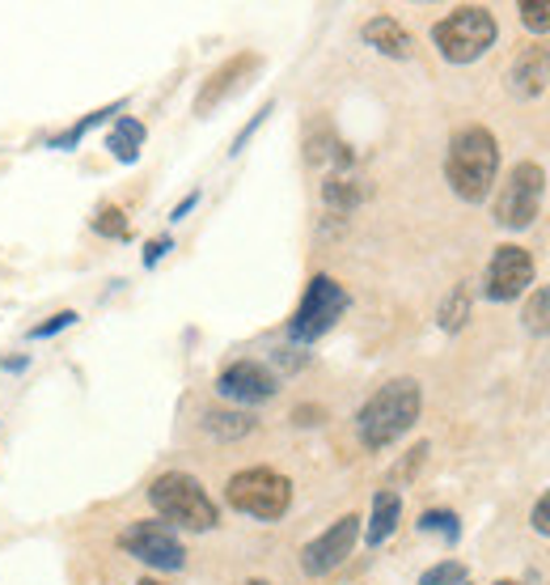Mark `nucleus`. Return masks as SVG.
I'll return each instance as SVG.
<instances>
[{
    "label": "nucleus",
    "instance_id": "22",
    "mask_svg": "<svg viewBox=\"0 0 550 585\" xmlns=\"http://www.w3.org/2000/svg\"><path fill=\"white\" fill-rule=\"evenodd\" d=\"M415 527H419V534H440L444 543H458L462 539V522H458L453 509H424Z\"/></svg>",
    "mask_w": 550,
    "mask_h": 585
},
{
    "label": "nucleus",
    "instance_id": "12",
    "mask_svg": "<svg viewBox=\"0 0 550 585\" xmlns=\"http://www.w3.org/2000/svg\"><path fill=\"white\" fill-rule=\"evenodd\" d=\"M217 394L220 399H229V403H246V408H254V403H267V399L279 394V378H275L263 361H233L220 369Z\"/></svg>",
    "mask_w": 550,
    "mask_h": 585
},
{
    "label": "nucleus",
    "instance_id": "35",
    "mask_svg": "<svg viewBox=\"0 0 550 585\" xmlns=\"http://www.w3.org/2000/svg\"><path fill=\"white\" fill-rule=\"evenodd\" d=\"M136 585H165V582H157V577H140Z\"/></svg>",
    "mask_w": 550,
    "mask_h": 585
},
{
    "label": "nucleus",
    "instance_id": "6",
    "mask_svg": "<svg viewBox=\"0 0 550 585\" xmlns=\"http://www.w3.org/2000/svg\"><path fill=\"white\" fill-rule=\"evenodd\" d=\"M348 306H352L348 289L334 277H327V272H318L305 284L301 306L293 310V318H288V339L301 344V348L314 344V339H322L327 332H334V323L348 314Z\"/></svg>",
    "mask_w": 550,
    "mask_h": 585
},
{
    "label": "nucleus",
    "instance_id": "18",
    "mask_svg": "<svg viewBox=\"0 0 550 585\" xmlns=\"http://www.w3.org/2000/svg\"><path fill=\"white\" fill-rule=\"evenodd\" d=\"M204 429L217 442H242V437L254 433V416L250 412H229V408H208L204 412Z\"/></svg>",
    "mask_w": 550,
    "mask_h": 585
},
{
    "label": "nucleus",
    "instance_id": "27",
    "mask_svg": "<svg viewBox=\"0 0 550 585\" xmlns=\"http://www.w3.org/2000/svg\"><path fill=\"white\" fill-rule=\"evenodd\" d=\"M272 111H275V102H263V107H258V111H254V119H250L246 128H242V132H238V137H233V144H229V158H238V153H242V149H246V144H250V137H254V132H258V128H263V123H267V119H272Z\"/></svg>",
    "mask_w": 550,
    "mask_h": 585
},
{
    "label": "nucleus",
    "instance_id": "8",
    "mask_svg": "<svg viewBox=\"0 0 550 585\" xmlns=\"http://www.w3.org/2000/svg\"><path fill=\"white\" fill-rule=\"evenodd\" d=\"M119 548L132 560H140V564L157 568V573H178V568L187 564L183 539H178L174 527L162 522V518H140L132 527H123L119 530Z\"/></svg>",
    "mask_w": 550,
    "mask_h": 585
},
{
    "label": "nucleus",
    "instance_id": "21",
    "mask_svg": "<svg viewBox=\"0 0 550 585\" xmlns=\"http://www.w3.org/2000/svg\"><path fill=\"white\" fill-rule=\"evenodd\" d=\"M437 323H440V332H449V335H458L462 327L470 323V289L466 284H458L444 302H440L437 310Z\"/></svg>",
    "mask_w": 550,
    "mask_h": 585
},
{
    "label": "nucleus",
    "instance_id": "20",
    "mask_svg": "<svg viewBox=\"0 0 550 585\" xmlns=\"http://www.w3.org/2000/svg\"><path fill=\"white\" fill-rule=\"evenodd\" d=\"M89 229H94L98 238H110V242H128V238H132V221H128V213H123L119 204H102V208L89 217Z\"/></svg>",
    "mask_w": 550,
    "mask_h": 585
},
{
    "label": "nucleus",
    "instance_id": "2",
    "mask_svg": "<svg viewBox=\"0 0 550 585\" xmlns=\"http://www.w3.org/2000/svg\"><path fill=\"white\" fill-rule=\"evenodd\" d=\"M495 174H499V144L492 132L483 123L458 128L444 153V178L453 195L466 204H483L495 187Z\"/></svg>",
    "mask_w": 550,
    "mask_h": 585
},
{
    "label": "nucleus",
    "instance_id": "30",
    "mask_svg": "<svg viewBox=\"0 0 550 585\" xmlns=\"http://www.w3.org/2000/svg\"><path fill=\"white\" fill-rule=\"evenodd\" d=\"M169 251H174V238H169V234H162V238H153V242L144 247V254H140V259H144V268H157V263H162Z\"/></svg>",
    "mask_w": 550,
    "mask_h": 585
},
{
    "label": "nucleus",
    "instance_id": "4",
    "mask_svg": "<svg viewBox=\"0 0 550 585\" xmlns=\"http://www.w3.org/2000/svg\"><path fill=\"white\" fill-rule=\"evenodd\" d=\"M499 26H495V13L483 4H458L453 13H444L437 26H432V43L449 64H474L495 47Z\"/></svg>",
    "mask_w": 550,
    "mask_h": 585
},
{
    "label": "nucleus",
    "instance_id": "29",
    "mask_svg": "<svg viewBox=\"0 0 550 585\" xmlns=\"http://www.w3.org/2000/svg\"><path fill=\"white\" fill-rule=\"evenodd\" d=\"M529 527H534V534L550 539V488L534 501V509H529Z\"/></svg>",
    "mask_w": 550,
    "mask_h": 585
},
{
    "label": "nucleus",
    "instance_id": "33",
    "mask_svg": "<svg viewBox=\"0 0 550 585\" xmlns=\"http://www.w3.org/2000/svg\"><path fill=\"white\" fill-rule=\"evenodd\" d=\"M26 365H30V357H4V361H0V369H4V373H22Z\"/></svg>",
    "mask_w": 550,
    "mask_h": 585
},
{
    "label": "nucleus",
    "instance_id": "7",
    "mask_svg": "<svg viewBox=\"0 0 550 585\" xmlns=\"http://www.w3.org/2000/svg\"><path fill=\"white\" fill-rule=\"evenodd\" d=\"M542 195H547V170L538 162H517L504 174V187L495 195V225L513 234L529 229L542 208Z\"/></svg>",
    "mask_w": 550,
    "mask_h": 585
},
{
    "label": "nucleus",
    "instance_id": "15",
    "mask_svg": "<svg viewBox=\"0 0 550 585\" xmlns=\"http://www.w3.org/2000/svg\"><path fill=\"white\" fill-rule=\"evenodd\" d=\"M364 178L356 174V166L348 170H330L327 178H322V204H327L330 213H356L360 204H364Z\"/></svg>",
    "mask_w": 550,
    "mask_h": 585
},
{
    "label": "nucleus",
    "instance_id": "1",
    "mask_svg": "<svg viewBox=\"0 0 550 585\" xmlns=\"http://www.w3.org/2000/svg\"><path fill=\"white\" fill-rule=\"evenodd\" d=\"M424 408V390L415 378H389L385 387H377L356 412V437L364 449H389L394 442H403L419 420Z\"/></svg>",
    "mask_w": 550,
    "mask_h": 585
},
{
    "label": "nucleus",
    "instance_id": "31",
    "mask_svg": "<svg viewBox=\"0 0 550 585\" xmlns=\"http://www.w3.org/2000/svg\"><path fill=\"white\" fill-rule=\"evenodd\" d=\"M199 195H204V192H199V187H195V192H187V195H183V199L174 204V213H169V221H174V225H178V221H187V217H191V213H195V204H199Z\"/></svg>",
    "mask_w": 550,
    "mask_h": 585
},
{
    "label": "nucleus",
    "instance_id": "14",
    "mask_svg": "<svg viewBox=\"0 0 550 585\" xmlns=\"http://www.w3.org/2000/svg\"><path fill=\"white\" fill-rule=\"evenodd\" d=\"M360 39L377 52V56H389V59H411L415 56V34L398 18H389V13H377V18H369L364 30H360Z\"/></svg>",
    "mask_w": 550,
    "mask_h": 585
},
{
    "label": "nucleus",
    "instance_id": "26",
    "mask_svg": "<svg viewBox=\"0 0 550 585\" xmlns=\"http://www.w3.org/2000/svg\"><path fill=\"white\" fill-rule=\"evenodd\" d=\"M77 310H59V314H52V318H43V323H34L30 327V339H52V335H59V332H68V327H77Z\"/></svg>",
    "mask_w": 550,
    "mask_h": 585
},
{
    "label": "nucleus",
    "instance_id": "28",
    "mask_svg": "<svg viewBox=\"0 0 550 585\" xmlns=\"http://www.w3.org/2000/svg\"><path fill=\"white\" fill-rule=\"evenodd\" d=\"M424 458H428V442H419V446L407 454V463H398V467H394V475H389V488H394V484H407V479L424 467Z\"/></svg>",
    "mask_w": 550,
    "mask_h": 585
},
{
    "label": "nucleus",
    "instance_id": "5",
    "mask_svg": "<svg viewBox=\"0 0 550 585\" xmlns=\"http://www.w3.org/2000/svg\"><path fill=\"white\" fill-rule=\"evenodd\" d=\"M224 501L254 522H279L293 505V479L272 467H246V472L229 475Z\"/></svg>",
    "mask_w": 550,
    "mask_h": 585
},
{
    "label": "nucleus",
    "instance_id": "36",
    "mask_svg": "<svg viewBox=\"0 0 550 585\" xmlns=\"http://www.w3.org/2000/svg\"><path fill=\"white\" fill-rule=\"evenodd\" d=\"M242 585H272V582H263V577H250V582H242Z\"/></svg>",
    "mask_w": 550,
    "mask_h": 585
},
{
    "label": "nucleus",
    "instance_id": "17",
    "mask_svg": "<svg viewBox=\"0 0 550 585\" xmlns=\"http://www.w3.org/2000/svg\"><path fill=\"white\" fill-rule=\"evenodd\" d=\"M144 123L132 119V115H119L114 119V128L107 132V149L114 162H123V166H136L140 162V149H144Z\"/></svg>",
    "mask_w": 550,
    "mask_h": 585
},
{
    "label": "nucleus",
    "instance_id": "37",
    "mask_svg": "<svg viewBox=\"0 0 550 585\" xmlns=\"http://www.w3.org/2000/svg\"><path fill=\"white\" fill-rule=\"evenodd\" d=\"M492 585H521V582H508V577H499V582H492Z\"/></svg>",
    "mask_w": 550,
    "mask_h": 585
},
{
    "label": "nucleus",
    "instance_id": "34",
    "mask_svg": "<svg viewBox=\"0 0 550 585\" xmlns=\"http://www.w3.org/2000/svg\"><path fill=\"white\" fill-rule=\"evenodd\" d=\"M275 361H279V365H288V369H297V365H305V357H293L288 348H279V353H275Z\"/></svg>",
    "mask_w": 550,
    "mask_h": 585
},
{
    "label": "nucleus",
    "instance_id": "13",
    "mask_svg": "<svg viewBox=\"0 0 550 585\" xmlns=\"http://www.w3.org/2000/svg\"><path fill=\"white\" fill-rule=\"evenodd\" d=\"M550 85V43H529L521 47V56L513 59V68H508V89L517 94V98H538L542 89Z\"/></svg>",
    "mask_w": 550,
    "mask_h": 585
},
{
    "label": "nucleus",
    "instance_id": "25",
    "mask_svg": "<svg viewBox=\"0 0 550 585\" xmlns=\"http://www.w3.org/2000/svg\"><path fill=\"white\" fill-rule=\"evenodd\" d=\"M517 13L529 34H550V0H521Z\"/></svg>",
    "mask_w": 550,
    "mask_h": 585
},
{
    "label": "nucleus",
    "instance_id": "24",
    "mask_svg": "<svg viewBox=\"0 0 550 585\" xmlns=\"http://www.w3.org/2000/svg\"><path fill=\"white\" fill-rule=\"evenodd\" d=\"M419 585H470V568L462 560H440L432 568H424Z\"/></svg>",
    "mask_w": 550,
    "mask_h": 585
},
{
    "label": "nucleus",
    "instance_id": "19",
    "mask_svg": "<svg viewBox=\"0 0 550 585\" xmlns=\"http://www.w3.org/2000/svg\"><path fill=\"white\" fill-rule=\"evenodd\" d=\"M123 107H128V102L119 98V102H110V107H102V111L85 115V119H77L73 128H64L59 137H52V140H47V149H59V153H68V149H77V144H81V140L89 137V132H94L98 123H107V119H119V115H123Z\"/></svg>",
    "mask_w": 550,
    "mask_h": 585
},
{
    "label": "nucleus",
    "instance_id": "11",
    "mask_svg": "<svg viewBox=\"0 0 550 585\" xmlns=\"http://www.w3.org/2000/svg\"><path fill=\"white\" fill-rule=\"evenodd\" d=\"M258 68H263V56H258V52H238V56H229L208 82L199 85V94H195V115L204 119V115H212L217 107H224Z\"/></svg>",
    "mask_w": 550,
    "mask_h": 585
},
{
    "label": "nucleus",
    "instance_id": "10",
    "mask_svg": "<svg viewBox=\"0 0 550 585\" xmlns=\"http://www.w3.org/2000/svg\"><path fill=\"white\" fill-rule=\"evenodd\" d=\"M534 254L517 247V242H504L495 247L492 263H487V277H483V293L487 302H517L534 289Z\"/></svg>",
    "mask_w": 550,
    "mask_h": 585
},
{
    "label": "nucleus",
    "instance_id": "16",
    "mask_svg": "<svg viewBox=\"0 0 550 585\" xmlns=\"http://www.w3.org/2000/svg\"><path fill=\"white\" fill-rule=\"evenodd\" d=\"M398 522H403V497H398V488H382V492L373 497L369 527L360 530V534H364V543H369V548H382L385 539L398 530Z\"/></svg>",
    "mask_w": 550,
    "mask_h": 585
},
{
    "label": "nucleus",
    "instance_id": "9",
    "mask_svg": "<svg viewBox=\"0 0 550 585\" xmlns=\"http://www.w3.org/2000/svg\"><path fill=\"white\" fill-rule=\"evenodd\" d=\"M360 530H364V518H360V513H343V518L330 522L318 539H309V543L301 548L305 577H327V573H334L343 560L356 552Z\"/></svg>",
    "mask_w": 550,
    "mask_h": 585
},
{
    "label": "nucleus",
    "instance_id": "23",
    "mask_svg": "<svg viewBox=\"0 0 550 585\" xmlns=\"http://www.w3.org/2000/svg\"><path fill=\"white\" fill-rule=\"evenodd\" d=\"M521 323L529 335H550V289L547 284H538L534 293H529V302L521 310Z\"/></svg>",
    "mask_w": 550,
    "mask_h": 585
},
{
    "label": "nucleus",
    "instance_id": "3",
    "mask_svg": "<svg viewBox=\"0 0 550 585\" xmlns=\"http://www.w3.org/2000/svg\"><path fill=\"white\" fill-rule=\"evenodd\" d=\"M148 505L157 509V518L178 530H191V534H208L217 530L220 509L208 497V488L187 472H162L148 484Z\"/></svg>",
    "mask_w": 550,
    "mask_h": 585
},
{
    "label": "nucleus",
    "instance_id": "32",
    "mask_svg": "<svg viewBox=\"0 0 550 585\" xmlns=\"http://www.w3.org/2000/svg\"><path fill=\"white\" fill-rule=\"evenodd\" d=\"M318 416H327V412H322V408H297V412H293L297 424H318Z\"/></svg>",
    "mask_w": 550,
    "mask_h": 585
}]
</instances>
